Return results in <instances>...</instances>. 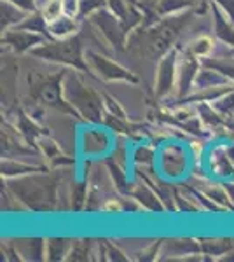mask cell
Masks as SVG:
<instances>
[{
  "label": "cell",
  "mask_w": 234,
  "mask_h": 262,
  "mask_svg": "<svg viewBox=\"0 0 234 262\" xmlns=\"http://www.w3.org/2000/svg\"><path fill=\"white\" fill-rule=\"evenodd\" d=\"M63 7H65V0H48L44 6V11H42V19L46 23H53L61 18Z\"/></svg>",
  "instance_id": "6da1fadb"
},
{
  "label": "cell",
  "mask_w": 234,
  "mask_h": 262,
  "mask_svg": "<svg viewBox=\"0 0 234 262\" xmlns=\"http://www.w3.org/2000/svg\"><path fill=\"white\" fill-rule=\"evenodd\" d=\"M49 27H51V32H53L56 37H63L69 32H74V23H72V19L63 18V16L59 19L53 21V23H49Z\"/></svg>",
  "instance_id": "7a4b0ae2"
}]
</instances>
